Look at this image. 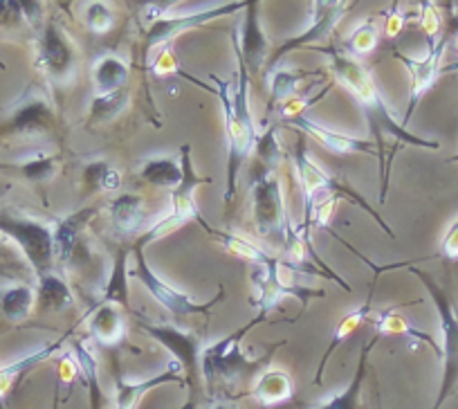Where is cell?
<instances>
[{
	"mask_svg": "<svg viewBox=\"0 0 458 409\" xmlns=\"http://www.w3.org/2000/svg\"><path fill=\"white\" fill-rule=\"evenodd\" d=\"M321 50L328 55V68L330 72H333V77L355 97V101H358L360 108L364 111V117H367L369 131H371L373 135L371 142L376 144L377 160H380V175H382L380 202H385L386 189H389V166H391L386 140H395V144H411V147L431 149V151H438L440 144L434 142V140L418 138V135H413L411 131L404 129L403 122L395 120L394 111H391V107L386 104L376 77H373L371 70H369L362 61L346 55L342 47H321Z\"/></svg>",
	"mask_w": 458,
	"mask_h": 409,
	"instance_id": "6da1fadb",
	"label": "cell"
},
{
	"mask_svg": "<svg viewBox=\"0 0 458 409\" xmlns=\"http://www.w3.org/2000/svg\"><path fill=\"white\" fill-rule=\"evenodd\" d=\"M239 59V56H236ZM216 83H218L220 107H223L225 115V135H227V180H225V193L223 202L225 208H232L236 196V184H239V174L243 169L250 156H254V149L259 142V131L254 124L252 108H250V72L245 68L243 61L239 59V70H236V79H220L211 74Z\"/></svg>",
	"mask_w": 458,
	"mask_h": 409,
	"instance_id": "7a4b0ae2",
	"label": "cell"
},
{
	"mask_svg": "<svg viewBox=\"0 0 458 409\" xmlns=\"http://www.w3.org/2000/svg\"><path fill=\"white\" fill-rule=\"evenodd\" d=\"M266 315L259 313L252 322L243 324L241 328H236L234 333L220 337V340L205 345L200 358V369H202V382L209 389V394H229L234 391L236 387H243L254 373L266 371L267 362L272 360L276 349L285 345V342H276L267 349V354L263 358L250 360L248 355L241 351V340L245 337V333L252 331L257 324L266 322Z\"/></svg>",
	"mask_w": 458,
	"mask_h": 409,
	"instance_id": "3957f363",
	"label": "cell"
},
{
	"mask_svg": "<svg viewBox=\"0 0 458 409\" xmlns=\"http://www.w3.org/2000/svg\"><path fill=\"white\" fill-rule=\"evenodd\" d=\"M395 268H407L413 277L420 279V284L425 285L431 302H434L436 313H438L440 333H443V351H440L443 378H440L438 396H436V403L431 409H440L458 385V306L452 299V294H449L429 272L420 270V268L416 266H409V263H398Z\"/></svg>",
	"mask_w": 458,
	"mask_h": 409,
	"instance_id": "277c9868",
	"label": "cell"
},
{
	"mask_svg": "<svg viewBox=\"0 0 458 409\" xmlns=\"http://www.w3.org/2000/svg\"><path fill=\"white\" fill-rule=\"evenodd\" d=\"M293 160H294V171H297L299 183H301V193H303V223L301 226H306V223L310 221L312 209L317 208V202H321L324 198H328V196H339V198H349V200L355 202L358 208H362L369 217H373V221H376L377 226L386 232V234L395 236L394 230L386 226L385 218H382L376 209L369 208V202L364 200V198L360 196L353 187H349V184L344 183V180L330 175L328 171L321 169V166L317 165L310 156H308L303 138H299L297 147H294Z\"/></svg>",
	"mask_w": 458,
	"mask_h": 409,
	"instance_id": "5b68a950",
	"label": "cell"
},
{
	"mask_svg": "<svg viewBox=\"0 0 458 409\" xmlns=\"http://www.w3.org/2000/svg\"><path fill=\"white\" fill-rule=\"evenodd\" d=\"M138 318V327L147 333L148 337L157 342V345L165 346L171 355H174V362H178L182 367L184 376V387H187V405L182 409H193L198 405L202 391V369H200V358L202 349H205V340H202V333L196 331H184V328L174 327V324H148L140 318L138 313H133Z\"/></svg>",
	"mask_w": 458,
	"mask_h": 409,
	"instance_id": "8992f818",
	"label": "cell"
},
{
	"mask_svg": "<svg viewBox=\"0 0 458 409\" xmlns=\"http://www.w3.org/2000/svg\"><path fill=\"white\" fill-rule=\"evenodd\" d=\"M61 120L50 95L41 86H28L0 120V138H55Z\"/></svg>",
	"mask_w": 458,
	"mask_h": 409,
	"instance_id": "52a82bcc",
	"label": "cell"
},
{
	"mask_svg": "<svg viewBox=\"0 0 458 409\" xmlns=\"http://www.w3.org/2000/svg\"><path fill=\"white\" fill-rule=\"evenodd\" d=\"M180 162H182V183L175 189H171V200L166 212L135 241V245L147 250L148 243L162 239L165 234L174 232L175 227L184 226L187 221L198 217V205H196V189L200 184H209L211 178H202L198 175V171L193 169L191 162V147L189 144H182L180 147Z\"/></svg>",
	"mask_w": 458,
	"mask_h": 409,
	"instance_id": "ba28073f",
	"label": "cell"
},
{
	"mask_svg": "<svg viewBox=\"0 0 458 409\" xmlns=\"http://www.w3.org/2000/svg\"><path fill=\"white\" fill-rule=\"evenodd\" d=\"M131 252L135 254V270H133L135 279L148 290V294H151L157 303H162V306H165L171 315H175V318L209 315L211 311H214L216 303H220L225 299V285L220 284L218 294H216L214 299H209V302H196V299L189 297L187 293H182V290H178L175 285H171L169 281L162 279V277L148 266L144 248H140V245L133 243L131 245Z\"/></svg>",
	"mask_w": 458,
	"mask_h": 409,
	"instance_id": "9c48e42d",
	"label": "cell"
},
{
	"mask_svg": "<svg viewBox=\"0 0 458 409\" xmlns=\"http://www.w3.org/2000/svg\"><path fill=\"white\" fill-rule=\"evenodd\" d=\"M248 3H229V5H218L209 7V10H196V12H184V14H165L157 16L151 25L147 28L142 38V50H140V59H142V65L147 68L148 59L156 55L162 47H169V43L174 38L182 37L189 30L202 28V25L211 23L216 19H223V16L234 14L236 10H245Z\"/></svg>",
	"mask_w": 458,
	"mask_h": 409,
	"instance_id": "30bf717a",
	"label": "cell"
},
{
	"mask_svg": "<svg viewBox=\"0 0 458 409\" xmlns=\"http://www.w3.org/2000/svg\"><path fill=\"white\" fill-rule=\"evenodd\" d=\"M0 234L19 243L37 277L55 270V236H52V227H47L46 223L0 212Z\"/></svg>",
	"mask_w": 458,
	"mask_h": 409,
	"instance_id": "8fae6325",
	"label": "cell"
},
{
	"mask_svg": "<svg viewBox=\"0 0 458 409\" xmlns=\"http://www.w3.org/2000/svg\"><path fill=\"white\" fill-rule=\"evenodd\" d=\"M37 65L55 88H70L77 79L79 52L70 34L55 21L43 25L37 46Z\"/></svg>",
	"mask_w": 458,
	"mask_h": 409,
	"instance_id": "7c38bea8",
	"label": "cell"
},
{
	"mask_svg": "<svg viewBox=\"0 0 458 409\" xmlns=\"http://www.w3.org/2000/svg\"><path fill=\"white\" fill-rule=\"evenodd\" d=\"M288 268H257L252 272V306H257L261 315H270L272 311L279 309V303L285 297H297L303 303H308L315 297H324V290L317 288H303V285L294 284V279H285L288 277Z\"/></svg>",
	"mask_w": 458,
	"mask_h": 409,
	"instance_id": "4fadbf2b",
	"label": "cell"
},
{
	"mask_svg": "<svg viewBox=\"0 0 458 409\" xmlns=\"http://www.w3.org/2000/svg\"><path fill=\"white\" fill-rule=\"evenodd\" d=\"M310 7H312V16L308 28L303 30L299 37H293L290 41H285L284 46L276 47L275 55L267 59L266 68H275V65H279L285 55L299 50V47H308L312 46V43L326 41V38L330 37V32L339 25V21L346 16V12L353 7V3H349V0H339V3L337 0H315Z\"/></svg>",
	"mask_w": 458,
	"mask_h": 409,
	"instance_id": "5bb4252c",
	"label": "cell"
},
{
	"mask_svg": "<svg viewBox=\"0 0 458 409\" xmlns=\"http://www.w3.org/2000/svg\"><path fill=\"white\" fill-rule=\"evenodd\" d=\"M252 221L257 232L266 239L284 236L285 221V202L284 189L275 174H261L252 184Z\"/></svg>",
	"mask_w": 458,
	"mask_h": 409,
	"instance_id": "9a60e30c",
	"label": "cell"
},
{
	"mask_svg": "<svg viewBox=\"0 0 458 409\" xmlns=\"http://www.w3.org/2000/svg\"><path fill=\"white\" fill-rule=\"evenodd\" d=\"M284 124L301 131L303 135H310V138H315L321 147L328 149L330 153H337V156H353V153H364V156L377 158V149L371 140H362V138H355V135L337 133V131L319 124L317 120H310L308 115H297V117H293V120H285Z\"/></svg>",
	"mask_w": 458,
	"mask_h": 409,
	"instance_id": "2e32d148",
	"label": "cell"
},
{
	"mask_svg": "<svg viewBox=\"0 0 458 409\" xmlns=\"http://www.w3.org/2000/svg\"><path fill=\"white\" fill-rule=\"evenodd\" d=\"M449 37H440L436 43H429V50L422 59H411V56H404V55H395L404 65H407L409 74H411V101H409V108L403 117V126L407 124L411 113L416 111L418 101L422 99L427 90L436 83L440 74V61H443L445 55V47H447Z\"/></svg>",
	"mask_w": 458,
	"mask_h": 409,
	"instance_id": "e0dca14e",
	"label": "cell"
},
{
	"mask_svg": "<svg viewBox=\"0 0 458 409\" xmlns=\"http://www.w3.org/2000/svg\"><path fill=\"white\" fill-rule=\"evenodd\" d=\"M180 385L184 387L182 367L171 360L160 373L144 380H129L122 376L120 371H114V409H138L140 400L148 394V391L157 389L162 385Z\"/></svg>",
	"mask_w": 458,
	"mask_h": 409,
	"instance_id": "ac0fdd59",
	"label": "cell"
},
{
	"mask_svg": "<svg viewBox=\"0 0 458 409\" xmlns=\"http://www.w3.org/2000/svg\"><path fill=\"white\" fill-rule=\"evenodd\" d=\"M97 212H99V208L92 205V208H81L56 221L55 230H52L56 261H61L64 266H72V263H77L81 259L86 248H83L79 239H81V232L86 230V226L95 218Z\"/></svg>",
	"mask_w": 458,
	"mask_h": 409,
	"instance_id": "d6986e66",
	"label": "cell"
},
{
	"mask_svg": "<svg viewBox=\"0 0 458 409\" xmlns=\"http://www.w3.org/2000/svg\"><path fill=\"white\" fill-rule=\"evenodd\" d=\"M236 56L245 64L250 74L259 72L267 61V37L261 30V21H259V3L252 0L245 7V19L241 25V38L234 46Z\"/></svg>",
	"mask_w": 458,
	"mask_h": 409,
	"instance_id": "ffe728a7",
	"label": "cell"
},
{
	"mask_svg": "<svg viewBox=\"0 0 458 409\" xmlns=\"http://www.w3.org/2000/svg\"><path fill=\"white\" fill-rule=\"evenodd\" d=\"M193 221L198 223V226L202 227V230L207 232V234L211 236L214 241H218L220 245H223L225 250H227L229 254H234V257L243 259V261H250L254 263L257 268H284V263H281V259L272 257L270 252H266L263 248H259L257 243H252V241H248L245 236L241 234H234V232H223V230H214V227L207 226L205 218L198 214Z\"/></svg>",
	"mask_w": 458,
	"mask_h": 409,
	"instance_id": "44dd1931",
	"label": "cell"
},
{
	"mask_svg": "<svg viewBox=\"0 0 458 409\" xmlns=\"http://www.w3.org/2000/svg\"><path fill=\"white\" fill-rule=\"evenodd\" d=\"M377 340H380V336H376L362 346L358 369H355L349 385L344 387L339 394H333L328 400L317 405L315 409H367V405H364V382H367L369 376V355H371V349L376 346Z\"/></svg>",
	"mask_w": 458,
	"mask_h": 409,
	"instance_id": "7402d4cb",
	"label": "cell"
},
{
	"mask_svg": "<svg viewBox=\"0 0 458 409\" xmlns=\"http://www.w3.org/2000/svg\"><path fill=\"white\" fill-rule=\"evenodd\" d=\"M83 320H86L88 333H90L101 346L120 345L122 337H124V315H122V309L117 303H97L95 309H92Z\"/></svg>",
	"mask_w": 458,
	"mask_h": 409,
	"instance_id": "603a6c76",
	"label": "cell"
},
{
	"mask_svg": "<svg viewBox=\"0 0 458 409\" xmlns=\"http://www.w3.org/2000/svg\"><path fill=\"white\" fill-rule=\"evenodd\" d=\"M92 83H95L97 95H110V92H120L129 88L131 68L120 55L106 52L92 61Z\"/></svg>",
	"mask_w": 458,
	"mask_h": 409,
	"instance_id": "cb8c5ba5",
	"label": "cell"
},
{
	"mask_svg": "<svg viewBox=\"0 0 458 409\" xmlns=\"http://www.w3.org/2000/svg\"><path fill=\"white\" fill-rule=\"evenodd\" d=\"M373 290H376V284L371 285V290H369L367 299H364V302L360 303L358 309L344 315L342 322H339L337 327H335L333 336H330L328 346H326V351H324V358H321V362H319V369H317L315 385H321V378H324L326 364H328L330 355H333L335 351H337V346H342L344 342L349 340V337L353 336V333L358 331L360 327H362L364 320H369V318H371V315H373Z\"/></svg>",
	"mask_w": 458,
	"mask_h": 409,
	"instance_id": "d4e9b609",
	"label": "cell"
},
{
	"mask_svg": "<svg viewBox=\"0 0 458 409\" xmlns=\"http://www.w3.org/2000/svg\"><path fill=\"white\" fill-rule=\"evenodd\" d=\"M110 221L120 234H135L144 226L147 208H144V196L135 192H122L120 196L113 198L108 205Z\"/></svg>",
	"mask_w": 458,
	"mask_h": 409,
	"instance_id": "484cf974",
	"label": "cell"
},
{
	"mask_svg": "<svg viewBox=\"0 0 458 409\" xmlns=\"http://www.w3.org/2000/svg\"><path fill=\"white\" fill-rule=\"evenodd\" d=\"M308 77H317V72H306V70L290 68V65H275L266 70L267 90H270V101H267V113L275 111L276 107H284L285 101L293 99L299 83Z\"/></svg>",
	"mask_w": 458,
	"mask_h": 409,
	"instance_id": "4316f807",
	"label": "cell"
},
{
	"mask_svg": "<svg viewBox=\"0 0 458 409\" xmlns=\"http://www.w3.org/2000/svg\"><path fill=\"white\" fill-rule=\"evenodd\" d=\"M72 358L74 362H77L79 376H81L83 385H86L88 398H90V409H101L106 403V396H104V387H101L99 360H97L95 351H92L83 340H74Z\"/></svg>",
	"mask_w": 458,
	"mask_h": 409,
	"instance_id": "83f0119b",
	"label": "cell"
},
{
	"mask_svg": "<svg viewBox=\"0 0 458 409\" xmlns=\"http://www.w3.org/2000/svg\"><path fill=\"white\" fill-rule=\"evenodd\" d=\"M37 311L38 313H61V311L72 306V290H70L68 281L59 275L56 270L47 272V275L37 277Z\"/></svg>",
	"mask_w": 458,
	"mask_h": 409,
	"instance_id": "f1b7e54d",
	"label": "cell"
},
{
	"mask_svg": "<svg viewBox=\"0 0 458 409\" xmlns=\"http://www.w3.org/2000/svg\"><path fill=\"white\" fill-rule=\"evenodd\" d=\"M293 394V380H290V376L284 369H266V371H261V376L254 382L252 391H250V396L257 403H261L263 407H276L281 403H288Z\"/></svg>",
	"mask_w": 458,
	"mask_h": 409,
	"instance_id": "f546056e",
	"label": "cell"
},
{
	"mask_svg": "<svg viewBox=\"0 0 458 409\" xmlns=\"http://www.w3.org/2000/svg\"><path fill=\"white\" fill-rule=\"evenodd\" d=\"M138 178L144 184L160 189H175L182 183V162L174 156H153L140 162Z\"/></svg>",
	"mask_w": 458,
	"mask_h": 409,
	"instance_id": "4dcf8cb0",
	"label": "cell"
},
{
	"mask_svg": "<svg viewBox=\"0 0 458 409\" xmlns=\"http://www.w3.org/2000/svg\"><path fill=\"white\" fill-rule=\"evenodd\" d=\"M37 309V290L28 284H14L0 288V315L10 324H19Z\"/></svg>",
	"mask_w": 458,
	"mask_h": 409,
	"instance_id": "1f68e13d",
	"label": "cell"
},
{
	"mask_svg": "<svg viewBox=\"0 0 458 409\" xmlns=\"http://www.w3.org/2000/svg\"><path fill=\"white\" fill-rule=\"evenodd\" d=\"M129 248H120L114 254L113 270H110V279L106 284L104 293H101V302L117 303L122 311L133 315L129 299V266H126V259H129Z\"/></svg>",
	"mask_w": 458,
	"mask_h": 409,
	"instance_id": "d6a6232c",
	"label": "cell"
},
{
	"mask_svg": "<svg viewBox=\"0 0 458 409\" xmlns=\"http://www.w3.org/2000/svg\"><path fill=\"white\" fill-rule=\"evenodd\" d=\"M83 193L86 196H95V193L104 192H114V189L122 187V174L110 165L108 160H90L86 166H83Z\"/></svg>",
	"mask_w": 458,
	"mask_h": 409,
	"instance_id": "836d02e7",
	"label": "cell"
},
{
	"mask_svg": "<svg viewBox=\"0 0 458 409\" xmlns=\"http://www.w3.org/2000/svg\"><path fill=\"white\" fill-rule=\"evenodd\" d=\"M129 104H131L129 88L120 92H110V95H95L92 97L90 111H88V126L108 124V122L117 120V117L129 108Z\"/></svg>",
	"mask_w": 458,
	"mask_h": 409,
	"instance_id": "e575fe53",
	"label": "cell"
},
{
	"mask_svg": "<svg viewBox=\"0 0 458 409\" xmlns=\"http://www.w3.org/2000/svg\"><path fill=\"white\" fill-rule=\"evenodd\" d=\"M371 320H373V322H376L377 336H404V337H416V340L425 342V345H429L431 349L438 351V346H436L434 337L427 336V333H422V331H418V328L411 327V324H409L407 320L403 318V315H395V309L380 311V313H373Z\"/></svg>",
	"mask_w": 458,
	"mask_h": 409,
	"instance_id": "d590c367",
	"label": "cell"
},
{
	"mask_svg": "<svg viewBox=\"0 0 458 409\" xmlns=\"http://www.w3.org/2000/svg\"><path fill=\"white\" fill-rule=\"evenodd\" d=\"M61 156L59 153L50 151H37L34 156L25 158L23 162H19V171L32 183H46V180H52L59 171Z\"/></svg>",
	"mask_w": 458,
	"mask_h": 409,
	"instance_id": "8d00e7d4",
	"label": "cell"
},
{
	"mask_svg": "<svg viewBox=\"0 0 458 409\" xmlns=\"http://www.w3.org/2000/svg\"><path fill=\"white\" fill-rule=\"evenodd\" d=\"M377 41H380V28L373 23V19H369L364 21V23H360L358 28L349 34L346 43H344V46H346L344 52L355 56V59H358V56H367L376 50Z\"/></svg>",
	"mask_w": 458,
	"mask_h": 409,
	"instance_id": "74e56055",
	"label": "cell"
},
{
	"mask_svg": "<svg viewBox=\"0 0 458 409\" xmlns=\"http://www.w3.org/2000/svg\"><path fill=\"white\" fill-rule=\"evenodd\" d=\"M254 156H257L259 162L266 166V171H261V174H275V169L281 165V160H284V153H281V144L279 140H276L275 126H270L266 133L259 135Z\"/></svg>",
	"mask_w": 458,
	"mask_h": 409,
	"instance_id": "f35d334b",
	"label": "cell"
},
{
	"mask_svg": "<svg viewBox=\"0 0 458 409\" xmlns=\"http://www.w3.org/2000/svg\"><path fill=\"white\" fill-rule=\"evenodd\" d=\"M83 23L90 32L104 34L110 32L114 25V12L108 3H88L83 7Z\"/></svg>",
	"mask_w": 458,
	"mask_h": 409,
	"instance_id": "ab89813d",
	"label": "cell"
},
{
	"mask_svg": "<svg viewBox=\"0 0 458 409\" xmlns=\"http://www.w3.org/2000/svg\"><path fill=\"white\" fill-rule=\"evenodd\" d=\"M420 28L427 32L429 43H436L440 38L443 21H440V12L436 10L434 3H422L420 5Z\"/></svg>",
	"mask_w": 458,
	"mask_h": 409,
	"instance_id": "60d3db41",
	"label": "cell"
},
{
	"mask_svg": "<svg viewBox=\"0 0 458 409\" xmlns=\"http://www.w3.org/2000/svg\"><path fill=\"white\" fill-rule=\"evenodd\" d=\"M440 257L447 261H458V217L449 223L443 241H440Z\"/></svg>",
	"mask_w": 458,
	"mask_h": 409,
	"instance_id": "b9f144b4",
	"label": "cell"
},
{
	"mask_svg": "<svg viewBox=\"0 0 458 409\" xmlns=\"http://www.w3.org/2000/svg\"><path fill=\"white\" fill-rule=\"evenodd\" d=\"M404 25H407V12L398 10V5H395L394 10L386 14V21H385V25H382V28H385L386 37L394 38V37H398L400 32H403Z\"/></svg>",
	"mask_w": 458,
	"mask_h": 409,
	"instance_id": "7bdbcfd3",
	"label": "cell"
},
{
	"mask_svg": "<svg viewBox=\"0 0 458 409\" xmlns=\"http://www.w3.org/2000/svg\"><path fill=\"white\" fill-rule=\"evenodd\" d=\"M209 409H236V405L229 403V400H214L209 405Z\"/></svg>",
	"mask_w": 458,
	"mask_h": 409,
	"instance_id": "ee69618b",
	"label": "cell"
},
{
	"mask_svg": "<svg viewBox=\"0 0 458 409\" xmlns=\"http://www.w3.org/2000/svg\"><path fill=\"white\" fill-rule=\"evenodd\" d=\"M5 250H7V239L0 234V257H5Z\"/></svg>",
	"mask_w": 458,
	"mask_h": 409,
	"instance_id": "f6af8a7d",
	"label": "cell"
},
{
	"mask_svg": "<svg viewBox=\"0 0 458 409\" xmlns=\"http://www.w3.org/2000/svg\"><path fill=\"white\" fill-rule=\"evenodd\" d=\"M59 387H56V391H55V403H52V409H59Z\"/></svg>",
	"mask_w": 458,
	"mask_h": 409,
	"instance_id": "bcb514c9",
	"label": "cell"
},
{
	"mask_svg": "<svg viewBox=\"0 0 458 409\" xmlns=\"http://www.w3.org/2000/svg\"><path fill=\"white\" fill-rule=\"evenodd\" d=\"M454 46H456V50H458V30H456V34H454Z\"/></svg>",
	"mask_w": 458,
	"mask_h": 409,
	"instance_id": "7dc6e473",
	"label": "cell"
},
{
	"mask_svg": "<svg viewBox=\"0 0 458 409\" xmlns=\"http://www.w3.org/2000/svg\"><path fill=\"white\" fill-rule=\"evenodd\" d=\"M0 275H5V270H3V268H0Z\"/></svg>",
	"mask_w": 458,
	"mask_h": 409,
	"instance_id": "c3c4849f",
	"label": "cell"
},
{
	"mask_svg": "<svg viewBox=\"0 0 458 409\" xmlns=\"http://www.w3.org/2000/svg\"><path fill=\"white\" fill-rule=\"evenodd\" d=\"M452 160H458V156H456V158H452Z\"/></svg>",
	"mask_w": 458,
	"mask_h": 409,
	"instance_id": "681fc988",
	"label": "cell"
}]
</instances>
